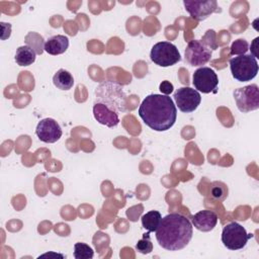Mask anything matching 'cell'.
<instances>
[{"label":"cell","instance_id":"2","mask_svg":"<svg viewBox=\"0 0 259 259\" xmlns=\"http://www.w3.org/2000/svg\"><path fill=\"white\" fill-rule=\"evenodd\" d=\"M193 227L190 221L177 212H172L161 219L156 230L158 244L168 251H178L190 242Z\"/></svg>","mask_w":259,"mask_h":259},{"label":"cell","instance_id":"18","mask_svg":"<svg viewBox=\"0 0 259 259\" xmlns=\"http://www.w3.org/2000/svg\"><path fill=\"white\" fill-rule=\"evenodd\" d=\"M162 215L158 210H150L142 215V226L148 232H156V230L159 227V224L161 222Z\"/></svg>","mask_w":259,"mask_h":259},{"label":"cell","instance_id":"21","mask_svg":"<svg viewBox=\"0 0 259 259\" xmlns=\"http://www.w3.org/2000/svg\"><path fill=\"white\" fill-rule=\"evenodd\" d=\"M136 249L142 254H149L153 251V244L150 240V232L145 233L143 238L136 244Z\"/></svg>","mask_w":259,"mask_h":259},{"label":"cell","instance_id":"14","mask_svg":"<svg viewBox=\"0 0 259 259\" xmlns=\"http://www.w3.org/2000/svg\"><path fill=\"white\" fill-rule=\"evenodd\" d=\"M192 225L195 229L201 232L211 231L218 223V215L214 211L209 209H203L196 212L192 219Z\"/></svg>","mask_w":259,"mask_h":259},{"label":"cell","instance_id":"4","mask_svg":"<svg viewBox=\"0 0 259 259\" xmlns=\"http://www.w3.org/2000/svg\"><path fill=\"white\" fill-rule=\"evenodd\" d=\"M230 69L234 79L247 82L254 79L258 73V62L252 55H240L230 60Z\"/></svg>","mask_w":259,"mask_h":259},{"label":"cell","instance_id":"8","mask_svg":"<svg viewBox=\"0 0 259 259\" xmlns=\"http://www.w3.org/2000/svg\"><path fill=\"white\" fill-rule=\"evenodd\" d=\"M192 84L196 91H200L202 93H215L219 78L211 68L201 67L194 71L192 75Z\"/></svg>","mask_w":259,"mask_h":259},{"label":"cell","instance_id":"22","mask_svg":"<svg viewBox=\"0 0 259 259\" xmlns=\"http://www.w3.org/2000/svg\"><path fill=\"white\" fill-rule=\"evenodd\" d=\"M249 50V45L246 39L239 38L235 41H233L231 46V55H245L247 51Z\"/></svg>","mask_w":259,"mask_h":259},{"label":"cell","instance_id":"5","mask_svg":"<svg viewBox=\"0 0 259 259\" xmlns=\"http://www.w3.org/2000/svg\"><path fill=\"white\" fill-rule=\"evenodd\" d=\"M151 61L160 67H170L181 60L180 53L175 45L170 41L155 44L150 53Z\"/></svg>","mask_w":259,"mask_h":259},{"label":"cell","instance_id":"13","mask_svg":"<svg viewBox=\"0 0 259 259\" xmlns=\"http://www.w3.org/2000/svg\"><path fill=\"white\" fill-rule=\"evenodd\" d=\"M94 118L107 127H114L119 123L118 114L107 107L105 104L95 102L93 105Z\"/></svg>","mask_w":259,"mask_h":259},{"label":"cell","instance_id":"19","mask_svg":"<svg viewBox=\"0 0 259 259\" xmlns=\"http://www.w3.org/2000/svg\"><path fill=\"white\" fill-rule=\"evenodd\" d=\"M229 194V188L222 181H213L210 186V196L217 201H224Z\"/></svg>","mask_w":259,"mask_h":259},{"label":"cell","instance_id":"23","mask_svg":"<svg viewBox=\"0 0 259 259\" xmlns=\"http://www.w3.org/2000/svg\"><path fill=\"white\" fill-rule=\"evenodd\" d=\"M202 39H208V40H205V41H202L208 49H211V50H215L218 48V45H217V40H215V32L214 30L212 29H208L205 34L203 35Z\"/></svg>","mask_w":259,"mask_h":259},{"label":"cell","instance_id":"11","mask_svg":"<svg viewBox=\"0 0 259 259\" xmlns=\"http://www.w3.org/2000/svg\"><path fill=\"white\" fill-rule=\"evenodd\" d=\"M183 5L189 15L197 21L206 19L210 14L219 10L215 0H184Z\"/></svg>","mask_w":259,"mask_h":259},{"label":"cell","instance_id":"16","mask_svg":"<svg viewBox=\"0 0 259 259\" xmlns=\"http://www.w3.org/2000/svg\"><path fill=\"white\" fill-rule=\"evenodd\" d=\"M36 57V52L29 46H21L16 50L15 62L19 66H29L34 63Z\"/></svg>","mask_w":259,"mask_h":259},{"label":"cell","instance_id":"7","mask_svg":"<svg viewBox=\"0 0 259 259\" xmlns=\"http://www.w3.org/2000/svg\"><path fill=\"white\" fill-rule=\"evenodd\" d=\"M233 95L241 112L246 113L259 108V88L256 84L238 88L234 91Z\"/></svg>","mask_w":259,"mask_h":259},{"label":"cell","instance_id":"12","mask_svg":"<svg viewBox=\"0 0 259 259\" xmlns=\"http://www.w3.org/2000/svg\"><path fill=\"white\" fill-rule=\"evenodd\" d=\"M35 134L41 142L52 144L59 141L63 133L60 124L55 119L47 117L38 121Z\"/></svg>","mask_w":259,"mask_h":259},{"label":"cell","instance_id":"3","mask_svg":"<svg viewBox=\"0 0 259 259\" xmlns=\"http://www.w3.org/2000/svg\"><path fill=\"white\" fill-rule=\"evenodd\" d=\"M96 101L105 104L111 110L123 112L126 110V95L122 86L112 81L100 83L95 90Z\"/></svg>","mask_w":259,"mask_h":259},{"label":"cell","instance_id":"17","mask_svg":"<svg viewBox=\"0 0 259 259\" xmlns=\"http://www.w3.org/2000/svg\"><path fill=\"white\" fill-rule=\"evenodd\" d=\"M53 83L58 89L70 90L74 85V78L67 70L60 69L54 75Z\"/></svg>","mask_w":259,"mask_h":259},{"label":"cell","instance_id":"1","mask_svg":"<svg viewBox=\"0 0 259 259\" xmlns=\"http://www.w3.org/2000/svg\"><path fill=\"white\" fill-rule=\"evenodd\" d=\"M139 115L150 128L156 132H165L174 125L177 108L170 96L150 94L142 101Z\"/></svg>","mask_w":259,"mask_h":259},{"label":"cell","instance_id":"15","mask_svg":"<svg viewBox=\"0 0 259 259\" xmlns=\"http://www.w3.org/2000/svg\"><path fill=\"white\" fill-rule=\"evenodd\" d=\"M69 47V38L66 35L57 34L49 37L44 44V50L53 56L61 55L67 51Z\"/></svg>","mask_w":259,"mask_h":259},{"label":"cell","instance_id":"25","mask_svg":"<svg viewBox=\"0 0 259 259\" xmlns=\"http://www.w3.org/2000/svg\"><path fill=\"white\" fill-rule=\"evenodd\" d=\"M258 39H259V37H256L255 39H254V41H253V44L251 45V53H252V56L256 59V58H258V53L256 52V50H257V41H258Z\"/></svg>","mask_w":259,"mask_h":259},{"label":"cell","instance_id":"9","mask_svg":"<svg viewBox=\"0 0 259 259\" xmlns=\"http://www.w3.org/2000/svg\"><path fill=\"white\" fill-rule=\"evenodd\" d=\"M184 57L186 62L193 67L205 65L211 58V51L201 39L190 40L185 49Z\"/></svg>","mask_w":259,"mask_h":259},{"label":"cell","instance_id":"10","mask_svg":"<svg viewBox=\"0 0 259 259\" xmlns=\"http://www.w3.org/2000/svg\"><path fill=\"white\" fill-rule=\"evenodd\" d=\"M176 106L180 111L189 113L194 111L201 101V96L198 91L190 87H181L173 94Z\"/></svg>","mask_w":259,"mask_h":259},{"label":"cell","instance_id":"6","mask_svg":"<svg viewBox=\"0 0 259 259\" xmlns=\"http://www.w3.org/2000/svg\"><path fill=\"white\" fill-rule=\"evenodd\" d=\"M253 238L252 234H248L246 229L236 222L226 225L222 232V242L229 250L243 249L248 240Z\"/></svg>","mask_w":259,"mask_h":259},{"label":"cell","instance_id":"24","mask_svg":"<svg viewBox=\"0 0 259 259\" xmlns=\"http://www.w3.org/2000/svg\"><path fill=\"white\" fill-rule=\"evenodd\" d=\"M159 88H160V91L162 92V94H164V95H169L173 91V85L169 81H163L160 84Z\"/></svg>","mask_w":259,"mask_h":259},{"label":"cell","instance_id":"20","mask_svg":"<svg viewBox=\"0 0 259 259\" xmlns=\"http://www.w3.org/2000/svg\"><path fill=\"white\" fill-rule=\"evenodd\" d=\"M94 255L93 249L85 243H76L74 245V257L76 259H91Z\"/></svg>","mask_w":259,"mask_h":259}]
</instances>
